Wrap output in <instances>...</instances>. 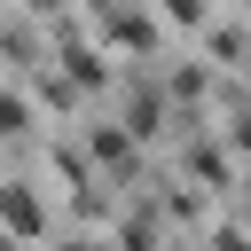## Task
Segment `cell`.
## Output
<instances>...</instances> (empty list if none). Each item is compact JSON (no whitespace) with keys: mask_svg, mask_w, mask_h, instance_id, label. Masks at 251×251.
Masks as SVG:
<instances>
[{"mask_svg":"<svg viewBox=\"0 0 251 251\" xmlns=\"http://www.w3.org/2000/svg\"><path fill=\"white\" fill-rule=\"evenodd\" d=\"M212 55H220V63H243V55H251V39H243L235 24H220V31H212Z\"/></svg>","mask_w":251,"mask_h":251,"instance_id":"cell-4","label":"cell"},{"mask_svg":"<svg viewBox=\"0 0 251 251\" xmlns=\"http://www.w3.org/2000/svg\"><path fill=\"white\" fill-rule=\"evenodd\" d=\"M227 141H235V149L251 157V110H235V126H227Z\"/></svg>","mask_w":251,"mask_h":251,"instance_id":"cell-7","label":"cell"},{"mask_svg":"<svg viewBox=\"0 0 251 251\" xmlns=\"http://www.w3.org/2000/svg\"><path fill=\"white\" fill-rule=\"evenodd\" d=\"M0 227H8V235H47V212H39V196H31L24 180L0 188Z\"/></svg>","mask_w":251,"mask_h":251,"instance_id":"cell-1","label":"cell"},{"mask_svg":"<svg viewBox=\"0 0 251 251\" xmlns=\"http://www.w3.org/2000/svg\"><path fill=\"white\" fill-rule=\"evenodd\" d=\"M24 126H31V102L24 94H0V141H16Z\"/></svg>","mask_w":251,"mask_h":251,"instance_id":"cell-3","label":"cell"},{"mask_svg":"<svg viewBox=\"0 0 251 251\" xmlns=\"http://www.w3.org/2000/svg\"><path fill=\"white\" fill-rule=\"evenodd\" d=\"M165 16L173 24H204V0H165Z\"/></svg>","mask_w":251,"mask_h":251,"instance_id":"cell-6","label":"cell"},{"mask_svg":"<svg viewBox=\"0 0 251 251\" xmlns=\"http://www.w3.org/2000/svg\"><path fill=\"white\" fill-rule=\"evenodd\" d=\"M94 157H102V165H126L133 149H126V133H110V126H102V133H94Z\"/></svg>","mask_w":251,"mask_h":251,"instance_id":"cell-5","label":"cell"},{"mask_svg":"<svg viewBox=\"0 0 251 251\" xmlns=\"http://www.w3.org/2000/svg\"><path fill=\"white\" fill-rule=\"evenodd\" d=\"M188 165H196V180H204V188H227V157H220L212 141H196V149H188Z\"/></svg>","mask_w":251,"mask_h":251,"instance_id":"cell-2","label":"cell"}]
</instances>
